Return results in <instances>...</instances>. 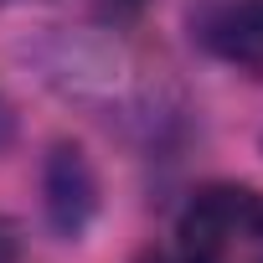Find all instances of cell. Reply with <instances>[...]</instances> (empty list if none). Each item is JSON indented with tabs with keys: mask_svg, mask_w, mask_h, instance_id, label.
Listing matches in <instances>:
<instances>
[{
	"mask_svg": "<svg viewBox=\"0 0 263 263\" xmlns=\"http://www.w3.org/2000/svg\"><path fill=\"white\" fill-rule=\"evenodd\" d=\"M176 263H263V191L201 186L181 212Z\"/></svg>",
	"mask_w": 263,
	"mask_h": 263,
	"instance_id": "6da1fadb",
	"label": "cell"
},
{
	"mask_svg": "<svg viewBox=\"0 0 263 263\" xmlns=\"http://www.w3.org/2000/svg\"><path fill=\"white\" fill-rule=\"evenodd\" d=\"M191 36L206 57L237 72H263V0H206L191 11Z\"/></svg>",
	"mask_w": 263,
	"mask_h": 263,
	"instance_id": "7a4b0ae2",
	"label": "cell"
},
{
	"mask_svg": "<svg viewBox=\"0 0 263 263\" xmlns=\"http://www.w3.org/2000/svg\"><path fill=\"white\" fill-rule=\"evenodd\" d=\"M42 196H47V222L57 237H83V227L98 212V176L78 145H57L42 171Z\"/></svg>",
	"mask_w": 263,
	"mask_h": 263,
	"instance_id": "3957f363",
	"label": "cell"
},
{
	"mask_svg": "<svg viewBox=\"0 0 263 263\" xmlns=\"http://www.w3.org/2000/svg\"><path fill=\"white\" fill-rule=\"evenodd\" d=\"M0 263H21V232L11 217H0Z\"/></svg>",
	"mask_w": 263,
	"mask_h": 263,
	"instance_id": "277c9868",
	"label": "cell"
},
{
	"mask_svg": "<svg viewBox=\"0 0 263 263\" xmlns=\"http://www.w3.org/2000/svg\"><path fill=\"white\" fill-rule=\"evenodd\" d=\"M11 135H16V114H11V103L0 98V150L11 145Z\"/></svg>",
	"mask_w": 263,
	"mask_h": 263,
	"instance_id": "5b68a950",
	"label": "cell"
},
{
	"mask_svg": "<svg viewBox=\"0 0 263 263\" xmlns=\"http://www.w3.org/2000/svg\"><path fill=\"white\" fill-rule=\"evenodd\" d=\"M103 6H114L119 16H135V11H145V6H150V0H103Z\"/></svg>",
	"mask_w": 263,
	"mask_h": 263,
	"instance_id": "8992f818",
	"label": "cell"
},
{
	"mask_svg": "<svg viewBox=\"0 0 263 263\" xmlns=\"http://www.w3.org/2000/svg\"><path fill=\"white\" fill-rule=\"evenodd\" d=\"M140 263H176V258H165V253H145Z\"/></svg>",
	"mask_w": 263,
	"mask_h": 263,
	"instance_id": "52a82bcc",
	"label": "cell"
},
{
	"mask_svg": "<svg viewBox=\"0 0 263 263\" xmlns=\"http://www.w3.org/2000/svg\"><path fill=\"white\" fill-rule=\"evenodd\" d=\"M0 6H16V0H0Z\"/></svg>",
	"mask_w": 263,
	"mask_h": 263,
	"instance_id": "ba28073f",
	"label": "cell"
}]
</instances>
